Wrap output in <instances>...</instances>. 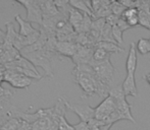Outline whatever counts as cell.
I'll return each instance as SVG.
<instances>
[{"instance_id":"6","label":"cell","mask_w":150,"mask_h":130,"mask_svg":"<svg viewBox=\"0 0 150 130\" xmlns=\"http://www.w3.org/2000/svg\"><path fill=\"white\" fill-rule=\"evenodd\" d=\"M117 102L115 101V99L108 96L95 108V118L103 121L111 113L117 111Z\"/></svg>"},{"instance_id":"1","label":"cell","mask_w":150,"mask_h":130,"mask_svg":"<svg viewBox=\"0 0 150 130\" xmlns=\"http://www.w3.org/2000/svg\"><path fill=\"white\" fill-rule=\"evenodd\" d=\"M71 73L75 82L79 85L83 91L82 99H87L95 95L105 99L109 96V87L98 78L90 64L76 65Z\"/></svg>"},{"instance_id":"10","label":"cell","mask_w":150,"mask_h":130,"mask_svg":"<svg viewBox=\"0 0 150 130\" xmlns=\"http://www.w3.org/2000/svg\"><path fill=\"white\" fill-rule=\"evenodd\" d=\"M122 87L126 97H136L138 92H137V83L136 78H135V73H128L127 74Z\"/></svg>"},{"instance_id":"31","label":"cell","mask_w":150,"mask_h":130,"mask_svg":"<svg viewBox=\"0 0 150 130\" xmlns=\"http://www.w3.org/2000/svg\"><path fill=\"white\" fill-rule=\"evenodd\" d=\"M117 26L119 27V28L122 31V32H125V31H127V30H129V29H131V27L128 24L127 20H125L124 18H122V17H120V20H119V22H117Z\"/></svg>"},{"instance_id":"28","label":"cell","mask_w":150,"mask_h":130,"mask_svg":"<svg viewBox=\"0 0 150 130\" xmlns=\"http://www.w3.org/2000/svg\"><path fill=\"white\" fill-rule=\"evenodd\" d=\"M112 36H113V39L115 40L117 44L119 46H120L122 44V36H124V32L119 28L117 26L112 27Z\"/></svg>"},{"instance_id":"20","label":"cell","mask_w":150,"mask_h":130,"mask_svg":"<svg viewBox=\"0 0 150 130\" xmlns=\"http://www.w3.org/2000/svg\"><path fill=\"white\" fill-rule=\"evenodd\" d=\"M50 129V118L43 117L38 119L32 124L31 130H49Z\"/></svg>"},{"instance_id":"5","label":"cell","mask_w":150,"mask_h":130,"mask_svg":"<svg viewBox=\"0 0 150 130\" xmlns=\"http://www.w3.org/2000/svg\"><path fill=\"white\" fill-rule=\"evenodd\" d=\"M33 79L11 68H6L5 81L14 89H28Z\"/></svg>"},{"instance_id":"24","label":"cell","mask_w":150,"mask_h":130,"mask_svg":"<svg viewBox=\"0 0 150 130\" xmlns=\"http://www.w3.org/2000/svg\"><path fill=\"white\" fill-rule=\"evenodd\" d=\"M139 26L150 30V16L148 12L142 9H139Z\"/></svg>"},{"instance_id":"11","label":"cell","mask_w":150,"mask_h":130,"mask_svg":"<svg viewBox=\"0 0 150 130\" xmlns=\"http://www.w3.org/2000/svg\"><path fill=\"white\" fill-rule=\"evenodd\" d=\"M137 63H138V58H137V48L136 44L131 43L130 49H129L128 57L126 61V70L127 73H135L137 69Z\"/></svg>"},{"instance_id":"29","label":"cell","mask_w":150,"mask_h":130,"mask_svg":"<svg viewBox=\"0 0 150 130\" xmlns=\"http://www.w3.org/2000/svg\"><path fill=\"white\" fill-rule=\"evenodd\" d=\"M135 15H139V9L138 8L133 7V8H127L120 17L124 18V20H128V18L132 17V16H135Z\"/></svg>"},{"instance_id":"33","label":"cell","mask_w":150,"mask_h":130,"mask_svg":"<svg viewBox=\"0 0 150 130\" xmlns=\"http://www.w3.org/2000/svg\"><path fill=\"white\" fill-rule=\"evenodd\" d=\"M12 96H13V93L10 91H8V89H5L4 87H2L1 85H0V99L3 98V97H10L11 98Z\"/></svg>"},{"instance_id":"23","label":"cell","mask_w":150,"mask_h":130,"mask_svg":"<svg viewBox=\"0 0 150 130\" xmlns=\"http://www.w3.org/2000/svg\"><path fill=\"white\" fill-rule=\"evenodd\" d=\"M22 123V119L20 118H11L6 121L5 124L2 126L1 130H18Z\"/></svg>"},{"instance_id":"37","label":"cell","mask_w":150,"mask_h":130,"mask_svg":"<svg viewBox=\"0 0 150 130\" xmlns=\"http://www.w3.org/2000/svg\"><path fill=\"white\" fill-rule=\"evenodd\" d=\"M149 41H150V38H149Z\"/></svg>"},{"instance_id":"9","label":"cell","mask_w":150,"mask_h":130,"mask_svg":"<svg viewBox=\"0 0 150 130\" xmlns=\"http://www.w3.org/2000/svg\"><path fill=\"white\" fill-rule=\"evenodd\" d=\"M78 49H79V45L74 42H57L56 45V54L59 57H69L71 58L76 55Z\"/></svg>"},{"instance_id":"26","label":"cell","mask_w":150,"mask_h":130,"mask_svg":"<svg viewBox=\"0 0 150 130\" xmlns=\"http://www.w3.org/2000/svg\"><path fill=\"white\" fill-rule=\"evenodd\" d=\"M109 96L115 99V102L122 100V99H126V96H125L124 89H122V85H117V87L111 89L110 91H109Z\"/></svg>"},{"instance_id":"16","label":"cell","mask_w":150,"mask_h":130,"mask_svg":"<svg viewBox=\"0 0 150 130\" xmlns=\"http://www.w3.org/2000/svg\"><path fill=\"white\" fill-rule=\"evenodd\" d=\"M5 27H6V38H5V42H4V46H6V47H12L14 43V40L16 39V36H18V33L16 32L13 22H7L5 24Z\"/></svg>"},{"instance_id":"13","label":"cell","mask_w":150,"mask_h":130,"mask_svg":"<svg viewBox=\"0 0 150 130\" xmlns=\"http://www.w3.org/2000/svg\"><path fill=\"white\" fill-rule=\"evenodd\" d=\"M117 110L124 117V120H129L133 123H136V120H135V118L133 117L132 114V107L127 102L126 99H122L120 101H117Z\"/></svg>"},{"instance_id":"2","label":"cell","mask_w":150,"mask_h":130,"mask_svg":"<svg viewBox=\"0 0 150 130\" xmlns=\"http://www.w3.org/2000/svg\"><path fill=\"white\" fill-rule=\"evenodd\" d=\"M23 56L26 59H28L36 68L37 67H41L44 70L45 75L47 77L52 78L54 76L53 69H52V65H51V60L53 57L57 56V54L43 49V50H39V51L32 52V53L29 54H25Z\"/></svg>"},{"instance_id":"12","label":"cell","mask_w":150,"mask_h":130,"mask_svg":"<svg viewBox=\"0 0 150 130\" xmlns=\"http://www.w3.org/2000/svg\"><path fill=\"white\" fill-rule=\"evenodd\" d=\"M40 6L42 9L43 18H51L59 14V10H58L57 6L55 5L54 1H50V0L41 1L40 0Z\"/></svg>"},{"instance_id":"27","label":"cell","mask_w":150,"mask_h":130,"mask_svg":"<svg viewBox=\"0 0 150 130\" xmlns=\"http://www.w3.org/2000/svg\"><path fill=\"white\" fill-rule=\"evenodd\" d=\"M105 24H106V20L105 18H97V20H94L92 22V27H91V30L96 31V32L100 33L103 31Z\"/></svg>"},{"instance_id":"7","label":"cell","mask_w":150,"mask_h":130,"mask_svg":"<svg viewBox=\"0 0 150 130\" xmlns=\"http://www.w3.org/2000/svg\"><path fill=\"white\" fill-rule=\"evenodd\" d=\"M64 103L67 109L71 110V112L76 113L83 122H89L90 120L95 118V108H92L91 106H81V105L71 104L67 99L64 98Z\"/></svg>"},{"instance_id":"34","label":"cell","mask_w":150,"mask_h":130,"mask_svg":"<svg viewBox=\"0 0 150 130\" xmlns=\"http://www.w3.org/2000/svg\"><path fill=\"white\" fill-rule=\"evenodd\" d=\"M5 71H6V68L4 66H1L0 67V85L3 81H5Z\"/></svg>"},{"instance_id":"4","label":"cell","mask_w":150,"mask_h":130,"mask_svg":"<svg viewBox=\"0 0 150 130\" xmlns=\"http://www.w3.org/2000/svg\"><path fill=\"white\" fill-rule=\"evenodd\" d=\"M23 5L27 10V20L29 22H36V24L42 26L43 24V14L40 6V0H18L14 1Z\"/></svg>"},{"instance_id":"14","label":"cell","mask_w":150,"mask_h":130,"mask_svg":"<svg viewBox=\"0 0 150 130\" xmlns=\"http://www.w3.org/2000/svg\"><path fill=\"white\" fill-rule=\"evenodd\" d=\"M84 15L85 13L81 12L80 10L76 9L74 7H69V16H67V20H69V22L71 24V27L74 28V30H77L79 28V26L81 24V22H83L84 20Z\"/></svg>"},{"instance_id":"8","label":"cell","mask_w":150,"mask_h":130,"mask_svg":"<svg viewBox=\"0 0 150 130\" xmlns=\"http://www.w3.org/2000/svg\"><path fill=\"white\" fill-rule=\"evenodd\" d=\"M95 48L86 47V46H80L78 49L76 55L71 58L73 62L76 65H82V64H90V62L93 59V53H94Z\"/></svg>"},{"instance_id":"17","label":"cell","mask_w":150,"mask_h":130,"mask_svg":"<svg viewBox=\"0 0 150 130\" xmlns=\"http://www.w3.org/2000/svg\"><path fill=\"white\" fill-rule=\"evenodd\" d=\"M95 48H100V49L105 50L106 52H108L109 54L111 53H120V52H124L120 46H119L117 44H113V43H109V42H103L100 41L95 45Z\"/></svg>"},{"instance_id":"22","label":"cell","mask_w":150,"mask_h":130,"mask_svg":"<svg viewBox=\"0 0 150 130\" xmlns=\"http://www.w3.org/2000/svg\"><path fill=\"white\" fill-rule=\"evenodd\" d=\"M101 41L103 42H109V43H113L117 44L115 40L113 39L112 36V27L109 26V24H105L104 29L101 32Z\"/></svg>"},{"instance_id":"30","label":"cell","mask_w":150,"mask_h":130,"mask_svg":"<svg viewBox=\"0 0 150 130\" xmlns=\"http://www.w3.org/2000/svg\"><path fill=\"white\" fill-rule=\"evenodd\" d=\"M119 20H120L119 16L115 15L113 13L109 14V15L107 16L106 18H105V20H106V24H109V26H111V27L117 26V22H119Z\"/></svg>"},{"instance_id":"25","label":"cell","mask_w":150,"mask_h":130,"mask_svg":"<svg viewBox=\"0 0 150 130\" xmlns=\"http://www.w3.org/2000/svg\"><path fill=\"white\" fill-rule=\"evenodd\" d=\"M110 9H111V12H112L115 15L120 16L122 15V13H124V11L127 9L126 7H125L124 5H122V3H120V1H111V4H110Z\"/></svg>"},{"instance_id":"18","label":"cell","mask_w":150,"mask_h":130,"mask_svg":"<svg viewBox=\"0 0 150 130\" xmlns=\"http://www.w3.org/2000/svg\"><path fill=\"white\" fill-rule=\"evenodd\" d=\"M69 5H71V7L80 10V11L83 12V13L90 15L91 17H92V20H93V12H92V10H91V8L89 7V5H88L87 1H81V0H71V1H69Z\"/></svg>"},{"instance_id":"36","label":"cell","mask_w":150,"mask_h":130,"mask_svg":"<svg viewBox=\"0 0 150 130\" xmlns=\"http://www.w3.org/2000/svg\"><path fill=\"white\" fill-rule=\"evenodd\" d=\"M144 78H145V80H146L147 82H148V85H150V72H148L146 75H145Z\"/></svg>"},{"instance_id":"35","label":"cell","mask_w":150,"mask_h":130,"mask_svg":"<svg viewBox=\"0 0 150 130\" xmlns=\"http://www.w3.org/2000/svg\"><path fill=\"white\" fill-rule=\"evenodd\" d=\"M111 126H112V125H103V126L102 127H101V128L100 129H99V130H109V129H110L111 128Z\"/></svg>"},{"instance_id":"3","label":"cell","mask_w":150,"mask_h":130,"mask_svg":"<svg viewBox=\"0 0 150 130\" xmlns=\"http://www.w3.org/2000/svg\"><path fill=\"white\" fill-rule=\"evenodd\" d=\"M90 65L92 66L93 70L95 71L98 78L103 83H105V85L109 87V85H110L113 79V75L117 72V69L111 64L110 60H106V61H101V62L93 61L92 60L90 62Z\"/></svg>"},{"instance_id":"15","label":"cell","mask_w":150,"mask_h":130,"mask_svg":"<svg viewBox=\"0 0 150 130\" xmlns=\"http://www.w3.org/2000/svg\"><path fill=\"white\" fill-rule=\"evenodd\" d=\"M16 20L18 24H20V32L18 34L22 36H30L33 35L37 32V29H35L33 26L31 24V22H29L28 20H23V17L20 14H16Z\"/></svg>"},{"instance_id":"21","label":"cell","mask_w":150,"mask_h":130,"mask_svg":"<svg viewBox=\"0 0 150 130\" xmlns=\"http://www.w3.org/2000/svg\"><path fill=\"white\" fill-rule=\"evenodd\" d=\"M93 61L101 62V61H106V60H110V54L106 52L105 50L100 49V48H95L94 53H93Z\"/></svg>"},{"instance_id":"19","label":"cell","mask_w":150,"mask_h":130,"mask_svg":"<svg viewBox=\"0 0 150 130\" xmlns=\"http://www.w3.org/2000/svg\"><path fill=\"white\" fill-rule=\"evenodd\" d=\"M137 52L140 53L141 55H146L150 53V41L146 38H141L139 39L138 43L136 44Z\"/></svg>"},{"instance_id":"32","label":"cell","mask_w":150,"mask_h":130,"mask_svg":"<svg viewBox=\"0 0 150 130\" xmlns=\"http://www.w3.org/2000/svg\"><path fill=\"white\" fill-rule=\"evenodd\" d=\"M127 20V22H128V24L131 27V28H134V27L139 26V15L132 16V17L128 18V20Z\"/></svg>"}]
</instances>
